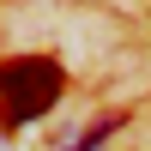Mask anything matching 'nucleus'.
Here are the masks:
<instances>
[{
	"instance_id": "obj_1",
	"label": "nucleus",
	"mask_w": 151,
	"mask_h": 151,
	"mask_svg": "<svg viewBox=\"0 0 151 151\" xmlns=\"http://www.w3.org/2000/svg\"><path fill=\"white\" fill-rule=\"evenodd\" d=\"M60 85L67 73L48 55H24V60H0V115L6 127H24V121H42L48 109L60 103Z\"/></svg>"
},
{
	"instance_id": "obj_2",
	"label": "nucleus",
	"mask_w": 151,
	"mask_h": 151,
	"mask_svg": "<svg viewBox=\"0 0 151 151\" xmlns=\"http://www.w3.org/2000/svg\"><path fill=\"white\" fill-rule=\"evenodd\" d=\"M121 121H127V115H103V121H97V127H91V133H85V139H79V145H73V151H103V139H109V133H115V127H121Z\"/></svg>"
}]
</instances>
